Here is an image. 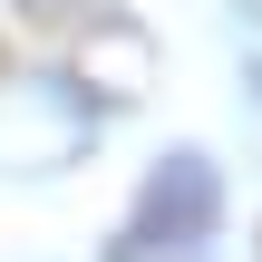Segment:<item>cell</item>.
Listing matches in <instances>:
<instances>
[{
    "instance_id": "obj_1",
    "label": "cell",
    "mask_w": 262,
    "mask_h": 262,
    "mask_svg": "<svg viewBox=\"0 0 262 262\" xmlns=\"http://www.w3.org/2000/svg\"><path fill=\"white\" fill-rule=\"evenodd\" d=\"M204 233H214V175H204L194 156H175V165L146 185V204H136L117 262H204Z\"/></svg>"
}]
</instances>
